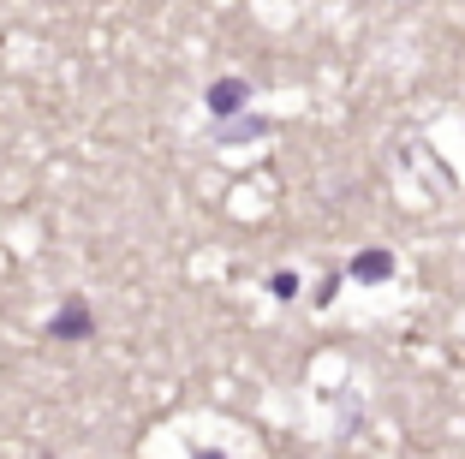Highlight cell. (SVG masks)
<instances>
[{"label": "cell", "mask_w": 465, "mask_h": 459, "mask_svg": "<svg viewBox=\"0 0 465 459\" xmlns=\"http://www.w3.org/2000/svg\"><path fill=\"white\" fill-rule=\"evenodd\" d=\"M239 102H245V84H215V95H209V108H215V114H232V108H239Z\"/></svg>", "instance_id": "obj_1"}]
</instances>
